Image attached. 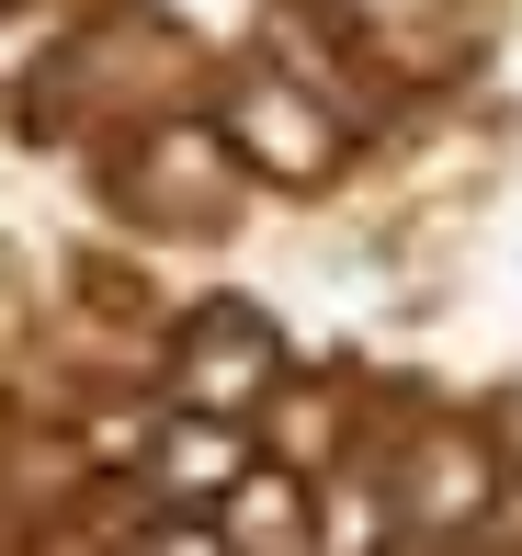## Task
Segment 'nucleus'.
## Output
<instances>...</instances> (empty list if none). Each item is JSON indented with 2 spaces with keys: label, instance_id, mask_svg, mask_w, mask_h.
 <instances>
[{
  "label": "nucleus",
  "instance_id": "obj_1",
  "mask_svg": "<svg viewBox=\"0 0 522 556\" xmlns=\"http://www.w3.org/2000/svg\"><path fill=\"white\" fill-rule=\"evenodd\" d=\"M228 137H239V170H272V182L330 170V114L307 103V80H272V68L228 91Z\"/></svg>",
  "mask_w": 522,
  "mask_h": 556
},
{
  "label": "nucleus",
  "instance_id": "obj_2",
  "mask_svg": "<svg viewBox=\"0 0 522 556\" xmlns=\"http://www.w3.org/2000/svg\"><path fill=\"white\" fill-rule=\"evenodd\" d=\"M272 330L262 318H205V330H193V352H182V409H251V397H272Z\"/></svg>",
  "mask_w": 522,
  "mask_h": 556
},
{
  "label": "nucleus",
  "instance_id": "obj_3",
  "mask_svg": "<svg viewBox=\"0 0 522 556\" xmlns=\"http://www.w3.org/2000/svg\"><path fill=\"white\" fill-rule=\"evenodd\" d=\"M148 466H160L170 500H228L239 477H251V432H239L228 409H182L170 432H148Z\"/></svg>",
  "mask_w": 522,
  "mask_h": 556
},
{
  "label": "nucleus",
  "instance_id": "obj_4",
  "mask_svg": "<svg viewBox=\"0 0 522 556\" xmlns=\"http://www.w3.org/2000/svg\"><path fill=\"white\" fill-rule=\"evenodd\" d=\"M216 534L239 556H307V489H295L284 466H251L228 500H216Z\"/></svg>",
  "mask_w": 522,
  "mask_h": 556
},
{
  "label": "nucleus",
  "instance_id": "obj_5",
  "mask_svg": "<svg viewBox=\"0 0 522 556\" xmlns=\"http://www.w3.org/2000/svg\"><path fill=\"white\" fill-rule=\"evenodd\" d=\"M409 511H420V534H455V522H478L488 511V466H478V443H420V466H409Z\"/></svg>",
  "mask_w": 522,
  "mask_h": 556
},
{
  "label": "nucleus",
  "instance_id": "obj_6",
  "mask_svg": "<svg viewBox=\"0 0 522 556\" xmlns=\"http://www.w3.org/2000/svg\"><path fill=\"white\" fill-rule=\"evenodd\" d=\"M307 556H386V500L364 477H330L307 511Z\"/></svg>",
  "mask_w": 522,
  "mask_h": 556
},
{
  "label": "nucleus",
  "instance_id": "obj_7",
  "mask_svg": "<svg viewBox=\"0 0 522 556\" xmlns=\"http://www.w3.org/2000/svg\"><path fill=\"white\" fill-rule=\"evenodd\" d=\"M46 35H58V23H46V12H12V23H0V68H23V58H35V46Z\"/></svg>",
  "mask_w": 522,
  "mask_h": 556
},
{
  "label": "nucleus",
  "instance_id": "obj_8",
  "mask_svg": "<svg viewBox=\"0 0 522 556\" xmlns=\"http://www.w3.org/2000/svg\"><path fill=\"white\" fill-rule=\"evenodd\" d=\"M148 556H239V545H228V534H193V522H182V534H160Z\"/></svg>",
  "mask_w": 522,
  "mask_h": 556
}]
</instances>
